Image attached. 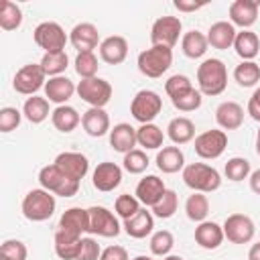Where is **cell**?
I'll list each match as a JSON object with an SVG mask.
<instances>
[{
	"mask_svg": "<svg viewBox=\"0 0 260 260\" xmlns=\"http://www.w3.org/2000/svg\"><path fill=\"white\" fill-rule=\"evenodd\" d=\"M122 228H124V232L130 238L142 240V238H146V236L152 234V230H154V215H152V211H148L146 207H142L136 215H132L130 219H124Z\"/></svg>",
	"mask_w": 260,
	"mask_h": 260,
	"instance_id": "7402d4cb",
	"label": "cell"
},
{
	"mask_svg": "<svg viewBox=\"0 0 260 260\" xmlns=\"http://www.w3.org/2000/svg\"><path fill=\"white\" fill-rule=\"evenodd\" d=\"M234 51L242 61H254V57L260 53V39L254 30H240L234 41Z\"/></svg>",
	"mask_w": 260,
	"mask_h": 260,
	"instance_id": "f1b7e54d",
	"label": "cell"
},
{
	"mask_svg": "<svg viewBox=\"0 0 260 260\" xmlns=\"http://www.w3.org/2000/svg\"><path fill=\"white\" fill-rule=\"evenodd\" d=\"M215 122L221 130H238L244 122V108L238 102H221L215 108Z\"/></svg>",
	"mask_w": 260,
	"mask_h": 260,
	"instance_id": "603a6c76",
	"label": "cell"
},
{
	"mask_svg": "<svg viewBox=\"0 0 260 260\" xmlns=\"http://www.w3.org/2000/svg\"><path fill=\"white\" fill-rule=\"evenodd\" d=\"M150 252L154 254V256H169L171 254V250H173V246H175V238H173V234L169 232V230H158V232H154L152 236H150Z\"/></svg>",
	"mask_w": 260,
	"mask_h": 260,
	"instance_id": "ee69618b",
	"label": "cell"
},
{
	"mask_svg": "<svg viewBox=\"0 0 260 260\" xmlns=\"http://www.w3.org/2000/svg\"><path fill=\"white\" fill-rule=\"evenodd\" d=\"M207 47H209L207 35H203V32H199L195 28L185 32L183 39H181V51L189 59H201L207 53Z\"/></svg>",
	"mask_w": 260,
	"mask_h": 260,
	"instance_id": "d6a6232c",
	"label": "cell"
},
{
	"mask_svg": "<svg viewBox=\"0 0 260 260\" xmlns=\"http://www.w3.org/2000/svg\"><path fill=\"white\" fill-rule=\"evenodd\" d=\"M39 183H41L43 189H47V191H51L53 195H59V197H73L79 191V183L69 179L65 173H61V169L55 162L45 165L39 171Z\"/></svg>",
	"mask_w": 260,
	"mask_h": 260,
	"instance_id": "5b68a950",
	"label": "cell"
},
{
	"mask_svg": "<svg viewBox=\"0 0 260 260\" xmlns=\"http://www.w3.org/2000/svg\"><path fill=\"white\" fill-rule=\"evenodd\" d=\"M173 102V106L179 110V112H195V110H199L201 108V102H203V95H201V91L199 89H189L187 93H183V95H179V98H175V100H171Z\"/></svg>",
	"mask_w": 260,
	"mask_h": 260,
	"instance_id": "bcb514c9",
	"label": "cell"
},
{
	"mask_svg": "<svg viewBox=\"0 0 260 260\" xmlns=\"http://www.w3.org/2000/svg\"><path fill=\"white\" fill-rule=\"evenodd\" d=\"M79 248H81V236L57 230V234H55V254L61 260H77Z\"/></svg>",
	"mask_w": 260,
	"mask_h": 260,
	"instance_id": "4dcf8cb0",
	"label": "cell"
},
{
	"mask_svg": "<svg viewBox=\"0 0 260 260\" xmlns=\"http://www.w3.org/2000/svg\"><path fill=\"white\" fill-rule=\"evenodd\" d=\"M51 122H53V126L59 130V132H63V134H69V132H73L79 124H81V116H79V112L73 108V106H57L55 110H53V114H51Z\"/></svg>",
	"mask_w": 260,
	"mask_h": 260,
	"instance_id": "f546056e",
	"label": "cell"
},
{
	"mask_svg": "<svg viewBox=\"0 0 260 260\" xmlns=\"http://www.w3.org/2000/svg\"><path fill=\"white\" fill-rule=\"evenodd\" d=\"M136 65H138V71L150 79L162 77V73H167L169 67L173 65V49L152 45L138 53Z\"/></svg>",
	"mask_w": 260,
	"mask_h": 260,
	"instance_id": "3957f363",
	"label": "cell"
},
{
	"mask_svg": "<svg viewBox=\"0 0 260 260\" xmlns=\"http://www.w3.org/2000/svg\"><path fill=\"white\" fill-rule=\"evenodd\" d=\"M75 73L81 77V79H89V77H95L98 73V57L93 51L89 53H77L75 55Z\"/></svg>",
	"mask_w": 260,
	"mask_h": 260,
	"instance_id": "b9f144b4",
	"label": "cell"
},
{
	"mask_svg": "<svg viewBox=\"0 0 260 260\" xmlns=\"http://www.w3.org/2000/svg\"><path fill=\"white\" fill-rule=\"evenodd\" d=\"M102 248L93 238H81V248L77 254V260H100Z\"/></svg>",
	"mask_w": 260,
	"mask_h": 260,
	"instance_id": "f907efd6",
	"label": "cell"
},
{
	"mask_svg": "<svg viewBox=\"0 0 260 260\" xmlns=\"http://www.w3.org/2000/svg\"><path fill=\"white\" fill-rule=\"evenodd\" d=\"M183 22L179 16H160L150 26V43L173 49L181 37Z\"/></svg>",
	"mask_w": 260,
	"mask_h": 260,
	"instance_id": "8fae6325",
	"label": "cell"
},
{
	"mask_svg": "<svg viewBox=\"0 0 260 260\" xmlns=\"http://www.w3.org/2000/svg\"><path fill=\"white\" fill-rule=\"evenodd\" d=\"M228 146V134L223 130H205L201 134L195 136V154L205 158V160H213L219 158L223 154Z\"/></svg>",
	"mask_w": 260,
	"mask_h": 260,
	"instance_id": "7c38bea8",
	"label": "cell"
},
{
	"mask_svg": "<svg viewBox=\"0 0 260 260\" xmlns=\"http://www.w3.org/2000/svg\"><path fill=\"white\" fill-rule=\"evenodd\" d=\"M258 0H234L230 4V22L242 30H248L258 18Z\"/></svg>",
	"mask_w": 260,
	"mask_h": 260,
	"instance_id": "e0dca14e",
	"label": "cell"
},
{
	"mask_svg": "<svg viewBox=\"0 0 260 260\" xmlns=\"http://www.w3.org/2000/svg\"><path fill=\"white\" fill-rule=\"evenodd\" d=\"M173 6L179 10V12H195L199 8H203L205 4L203 2H187V0H175Z\"/></svg>",
	"mask_w": 260,
	"mask_h": 260,
	"instance_id": "db71d44e",
	"label": "cell"
},
{
	"mask_svg": "<svg viewBox=\"0 0 260 260\" xmlns=\"http://www.w3.org/2000/svg\"><path fill=\"white\" fill-rule=\"evenodd\" d=\"M91 183L98 191L102 193H108V191H114L120 183H122V169L116 165V162H110V160H104L100 162L93 173H91Z\"/></svg>",
	"mask_w": 260,
	"mask_h": 260,
	"instance_id": "2e32d148",
	"label": "cell"
},
{
	"mask_svg": "<svg viewBox=\"0 0 260 260\" xmlns=\"http://www.w3.org/2000/svg\"><path fill=\"white\" fill-rule=\"evenodd\" d=\"M55 207H57V201H55V195L47 189H30L22 203H20V209H22V215L28 219V221H47L53 213H55Z\"/></svg>",
	"mask_w": 260,
	"mask_h": 260,
	"instance_id": "277c9868",
	"label": "cell"
},
{
	"mask_svg": "<svg viewBox=\"0 0 260 260\" xmlns=\"http://www.w3.org/2000/svg\"><path fill=\"white\" fill-rule=\"evenodd\" d=\"M185 213H187V217L191 221H197V223L205 221V217L209 213V199H207V195L193 191V195H189L187 201H185Z\"/></svg>",
	"mask_w": 260,
	"mask_h": 260,
	"instance_id": "d590c367",
	"label": "cell"
},
{
	"mask_svg": "<svg viewBox=\"0 0 260 260\" xmlns=\"http://www.w3.org/2000/svg\"><path fill=\"white\" fill-rule=\"evenodd\" d=\"M177 207H179V197H177V193H175L173 189H167V191H165V195L160 197V201H158L154 207H150V211H152V215H154V217L169 219V217H173V215H175Z\"/></svg>",
	"mask_w": 260,
	"mask_h": 260,
	"instance_id": "60d3db41",
	"label": "cell"
},
{
	"mask_svg": "<svg viewBox=\"0 0 260 260\" xmlns=\"http://www.w3.org/2000/svg\"><path fill=\"white\" fill-rule=\"evenodd\" d=\"M134 260H154V258H150V256H136Z\"/></svg>",
	"mask_w": 260,
	"mask_h": 260,
	"instance_id": "91938a15",
	"label": "cell"
},
{
	"mask_svg": "<svg viewBox=\"0 0 260 260\" xmlns=\"http://www.w3.org/2000/svg\"><path fill=\"white\" fill-rule=\"evenodd\" d=\"M156 167H158V171H162L167 175L183 171L185 169V154H183V150L179 146H162L156 152Z\"/></svg>",
	"mask_w": 260,
	"mask_h": 260,
	"instance_id": "4316f807",
	"label": "cell"
},
{
	"mask_svg": "<svg viewBox=\"0 0 260 260\" xmlns=\"http://www.w3.org/2000/svg\"><path fill=\"white\" fill-rule=\"evenodd\" d=\"M248 179H250V189H252L256 195H260V169H258V171H254Z\"/></svg>",
	"mask_w": 260,
	"mask_h": 260,
	"instance_id": "11a10c76",
	"label": "cell"
},
{
	"mask_svg": "<svg viewBox=\"0 0 260 260\" xmlns=\"http://www.w3.org/2000/svg\"><path fill=\"white\" fill-rule=\"evenodd\" d=\"M20 120H22V112L20 110L10 108V106L2 108L0 110V132L8 134V132L16 130L20 126Z\"/></svg>",
	"mask_w": 260,
	"mask_h": 260,
	"instance_id": "c3c4849f",
	"label": "cell"
},
{
	"mask_svg": "<svg viewBox=\"0 0 260 260\" xmlns=\"http://www.w3.org/2000/svg\"><path fill=\"white\" fill-rule=\"evenodd\" d=\"M43 89H45V98L49 102H53L57 106H65L77 91V85L69 77L59 75V77H49Z\"/></svg>",
	"mask_w": 260,
	"mask_h": 260,
	"instance_id": "d6986e66",
	"label": "cell"
},
{
	"mask_svg": "<svg viewBox=\"0 0 260 260\" xmlns=\"http://www.w3.org/2000/svg\"><path fill=\"white\" fill-rule=\"evenodd\" d=\"M53 162L61 169V173H65L69 179H73L77 183H81V179L89 171V160L81 152H61L55 156Z\"/></svg>",
	"mask_w": 260,
	"mask_h": 260,
	"instance_id": "9a60e30c",
	"label": "cell"
},
{
	"mask_svg": "<svg viewBox=\"0 0 260 260\" xmlns=\"http://www.w3.org/2000/svg\"><path fill=\"white\" fill-rule=\"evenodd\" d=\"M236 26L228 20H219V22H213L207 30V43L213 47V49H219V51H225L230 47H234V41H236Z\"/></svg>",
	"mask_w": 260,
	"mask_h": 260,
	"instance_id": "cb8c5ba5",
	"label": "cell"
},
{
	"mask_svg": "<svg viewBox=\"0 0 260 260\" xmlns=\"http://www.w3.org/2000/svg\"><path fill=\"white\" fill-rule=\"evenodd\" d=\"M162 260H183L181 256H175V254H169V256H165Z\"/></svg>",
	"mask_w": 260,
	"mask_h": 260,
	"instance_id": "680465c9",
	"label": "cell"
},
{
	"mask_svg": "<svg viewBox=\"0 0 260 260\" xmlns=\"http://www.w3.org/2000/svg\"><path fill=\"white\" fill-rule=\"evenodd\" d=\"M69 43L77 49V53H89L100 47V32L98 26L91 22H79L69 32Z\"/></svg>",
	"mask_w": 260,
	"mask_h": 260,
	"instance_id": "5bb4252c",
	"label": "cell"
},
{
	"mask_svg": "<svg viewBox=\"0 0 260 260\" xmlns=\"http://www.w3.org/2000/svg\"><path fill=\"white\" fill-rule=\"evenodd\" d=\"M108 136H110V146H112L116 152H122V154L134 150V146L138 144V140H136V128H132V126L126 124V122L116 124V126L110 130Z\"/></svg>",
	"mask_w": 260,
	"mask_h": 260,
	"instance_id": "d4e9b609",
	"label": "cell"
},
{
	"mask_svg": "<svg viewBox=\"0 0 260 260\" xmlns=\"http://www.w3.org/2000/svg\"><path fill=\"white\" fill-rule=\"evenodd\" d=\"M81 126L85 130L87 136L91 138H100L110 134V116L104 108H89L83 116H81Z\"/></svg>",
	"mask_w": 260,
	"mask_h": 260,
	"instance_id": "44dd1931",
	"label": "cell"
},
{
	"mask_svg": "<svg viewBox=\"0 0 260 260\" xmlns=\"http://www.w3.org/2000/svg\"><path fill=\"white\" fill-rule=\"evenodd\" d=\"M183 183L195 193H213L221 187V175L205 162H191L183 169Z\"/></svg>",
	"mask_w": 260,
	"mask_h": 260,
	"instance_id": "7a4b0ae2",
	"label": "cell"
},
{
	"mask_svg": "<svg viewBox=\"0 0 260 260\" xmlns=\"http://www.w3.org/2000/svg\"><path fill=\"white\" fill-rule=\"evenodd\" d=\"M248 114L252 120L260 122V87H256L248 100Z\"/></svg>",
	"mask_w": 260,
	"mask_h": 260,
	"instance_id": "f5cc1de1",
	"label": "cell"
},
{
	"mask_svg": "<svg viewBox=\"0 0 260 260\" xmlns=\"http://www.w3.org/2000/svg\"><path fill=\"white\" fill-rule=\"evenodd\" d=\"M167 136L171 138L173 144H187L195 138V124L185 116H177L169 122Z\"/></svg>",
	"mask_w": 260,
	"mask_h": 260,
	"instance_id": "1f68e13d",
	"label": "cell"
},
{
	"mask_svg": "<svg viewBox=\"0 0 260 260\" xmlns=\"http://www.w3.org/2000/svg\"><path fill=\"white\" fill-rule=\"evenodd\" d=\"M248 260H260V242L258 244H252V248L248 252Z\"/></svg>",
	"mask_w": 260,
	"mask_h": 260,
	"instance_id": "9f6ffc18",
	"label": "cell"
},
{
	"mask_svg": "<svg viewBox=\"0 0 260 260\" xmlns=\"http://www.w3.org/2000/svg\"><path fill=\"white\" fill-rule=\"evenodd\" d=\"M98 49H100V59L108 65H120L128 57V41L120 35L106 37Z\"/></svg>",
	"mask_w": 260,
	"mask_h": 260,
	"instance_id": "ffe728a7",
	"label": "cell"
},
{
	"mask_svg": "<svg viewBox=\"0 0 260 260\" xmlns=\"http://www.w3.org/2000/svg\"><path fill=\"white\" fill-rule=\"evenodd\" d=\"M256 152L260 156V128H258V134H256Z\"/></svg>",
	"mask_w": 260,
	"mask_h": 260,
	"instance_id": "6f0895ef",
	"label": "cell"
},
{
	"mask_svg": "<svg viewBox=\"0 0 260 260\" xmlns=\"http://www.w3.org/2000/svg\"><path fill=\"white\" fill-rule=\"evenodd\" d=\"M223 173H225V177L230 181L238 183V181H244V179H248L252 175V167H250V160L248 158H244V156H232L225 162Z\"/></svg>",
	"mask_w": 260,
	"mask_h": 260,
	"instance_id": "ab89813d",
	"label": "cell"
},
{
	"mask_svg": "<svg viewBox=\"0 0 260 260\" xmlns=\"http://www.w3.org/2000/svg\"><path fill=\"white\" fill-rule=\"evenodd\" d=\"M162 110V98L152 89H140L130 102V114L140 124H152Z\"/></svg>",
	"mask_w": 260,
	"mask_h": 260,
	"instance_id": "52a82bcc",
	"label": "cell"
},
{
	"mask_svg": "<svg viewBox=\"0 0 260 260\" xmlns=\"http://www.w3.org/2000/svg\"><path fill=\"white\" fill-rule=\"evenodd\" d=\"M100 260H128V252L122 246H108L106 250H102Z\"/></svg>",
	"mask_w": 260,
	"mask_h": 260,
	"instance_id": "816d5d0a",
	"label": "cell"
},
{
	"mask_svg": "<svg viewBox=\"0 0 260 260\" xmlns=\"http://www.w3.org/2000/svg\"><path fill=\"white\" fill-rule=\"evenodd\" d=\"M221 228H223V236L232 244H248V242H252V238L256 234V225H254L252 217H248L246 213L228 215Z\"/></svg>",
	"mask_w": 260,
	"mask_h": 260,
	"instance_id": "4fadbf2b",
	"label": "cell"
},
{
	"mask_svg": "<svg viewBox=\"0 0 260 260\" xmlns=\"http://www.w3.org/2000/svg\"><path fill=\"white\" fill-rule=\"evenodd\" d=\"M32 39H35L37 47L45 49V53H59L65 49V45L69 41L63 26L59 22H53V20L37 24V28L32 30Z\"/></svg>",
	"mask_w": 260,
	"mask_h": 260,
	"instance_id": "ba28073f",
	"label": "cell"
},
{
	"mask_svg": "<svg viewBox=\"0 0 260 260\" xmlns=\"http://www.w3.org/2000/svg\"><path fill=\"white\" fill-rule=\"evenodd\" d=\"M0 256L10 258V260H26L28 250L20 240H6L0 246Z\"/></svg>",
	"mask_w": 260,
	"mask_h": 260,
	"instance_id": "681fc988",
	"label": "cell"
},
{
	"mask_svg": "<svg viewBox=\"0 0 260 260\" xmlns=\"http://www.w3.org/2000/svg\"><path fill=\"white\" fill-rule=\"evenodd\" d=\"M136 140L146 150H158L162 146L165 134L156 124H140V128H136Z\"/></svg>",
	"mask_w": 260,
	"mask_h": 260,
	"instance_id": "e575fe53",
	"label": "cell"
},
{
	"mask_svg": "<svg viewBox=\"0 0 260 260\" xmlns=\"http://www.w3.org/2000/svg\"><path fill=\"white\" fill-rule=\"evenodd\" d=\"M22 24V10L16 2L2 0L0 2V28L2 30H16Z\"/></svg>",
	"mask_w": 260,
	"mask_h": 260,
	"instance_id": "8d00e7d4",
	"label": "cell"
},
{
	"mask_svg": "<svg viewBox=\"0 0 260 260\" xmlns=\"http://www.w3.org/2000/svg\"><path fill=\"white\" fill-rule=\"evenodd\" d=\"M49 114H53L49 110V100L47 98H41V95H30L24 100V106H22V116L30 122V124H41L49 118Z\"/></svg>",
	"mask_w": 260,
	"mask_h": 260,
	"instance_id": "836d02e7",
	"label": "cell"
},
{
	"mask_svg": "<svg viewBox=\"0 0 260 260\" xmlns=\"http://www.w3.org/2000/svg\"><path fill=\"white\" fill-rule=\"evenodd\" d=\"M0 260H10V258H4V256H0Z\"/></svg>",
	"mask_w": 260,
	"mask_h": 260,
	"instance_id": "94428289",
	"label": "cell"
},
{
	"mask_svg": "<svg viewBox=\"0 0 260 260\" xmlns=\"http://www.w3.org/2000/svg\"><path fill=\"white\" fill-rule=\"evenodd\" d=\"M165 191H167V187H165V183H162L160 177H156V175H146L144 179L138 181L134 195H136V199H138L144 207H154V205L160 201V197L165 195Z\"/></svg>",
	"mask_w": 260,
	"mask_h": 260,
	"instance_id": "ac0fdd59",
	"label": "cell"
},
{
	"mask_svg": "<svg viewBox=\"0 0 260 260\" xmlns=\"http://www.w3.org/2000/svg\"><path fill=\"white\" fill-rule=\"evenodd\" d=\"M197 85L201 95H219L228 87V69L221 59H205L197 67Z\"/></svg>",
	"mask_w": 260,
	"mask_h": 260,
	"instance_id": "6da1fadb",
	"label": "cell"
},
{
	"mask_svg": "<svg viewBox=\"0 0 260 260\" xmlns=\"http://www.w3.org/2000/svg\"><path fill=\"white\" fill-rule=\"evenodd\" d=\"M87 221H89L87 209L69 207L59 217V230L69 232V234H75V236H81L83 232H87Z\"/></svg>",
	"mask_w": 260,
	"mask_h": 260,
	"instance_id": "83f0119b",
	"label": "cell"
},
{
	"mask_svg": "<svg viewBox=\"0 0 260 260\" xmlns=\"http://www.w3.org/2000/svg\"><path fill=\"white\" fill-rule=\"evenodd\" d=\"M87 234L100 236V238H116L122 232V225L118 217L104 205H91L87 209Z\"/></svg>",
	"mask_w": 260,
	"mask_h": 260,
	"instance_id": "8992f818",
	"label": "cell"
},
{
	"mask_svg": "<svg viewBox=\"0 0 260 260\" xmlns=\"http://www.w3.org/2000/svg\"><path fill=\"white\" fill-rule=\"evenodd\" d=\"M77 95L91 108H104L112 100V85H110V81H106L98 75L89 77V79H81L77 83Z\"/></svg>",
	"mask_w": 260,
	"mask_h": 260,
	"instance_id": "30bf717a",
	"label": "cell"
},
{
	"mask_svg": "<svg viewBox=\"0 0 260 260\" xmlns=\"http://www.w3.org/2000/svg\"><path fill=\"white\" fill-rule=\"evenodd\" d=\"M45 83H47V75H45L41 63L22 65L12 79V87L20 95H37V91L41 87H45Z\"/></svg>",
	"mask_w": 260,
	"mask_h": 260,
	"instance_id": "9c48e42d",
	"label": "cell"
},
{
	"mask_svg": "<svg viewBox=\"0 0 260 260\" xmlns=\"http://www.w3.org/2000/svg\"><path fill=\"white\" fill-rule=\"evenodd\" d=\"M122 165H124V171H128L130 175H140V173H144L146 167H148V156H146L144 150L134 148V150H130V152L124 154Z\"/></svg>",
	"mask_w": 260,
	"mask_h": 260,
	"instance_id": "f6af8a7d",
	"label": "cell"
},
{
	"mask_svg": "<svg viewBox=\"0 0 260 260\" xmlns=\"http://www.w3.org/2000/svg\"><path fill=\"white\" fill-rule=\"evenodd\" d=\"M140 201L136 199V195H130V193H124V195H118L116 201H114V211L118 217L124 219H130L132 215H136L140 211Z\"/></svg>",
	"mask_w": 260,
	"mask_h": 260,
	"instance_id": "7bdbcfd3",
	"label": "cell"
},
{
	"mask_svg": "<svg viewBox=\"0 0 260 260\" xmlns=\"http://www.w3.org/2000/svg\"><path fill=\"white\" fill-rule=\"evenodd\" d=\"M223 228L215 221H201L197 228H195V242L205 248V250H215L221 246L223 242Z\"/></svg>",
	"mask_w": 260,
	"mask_h": 260,
	"instance_id": "484cf974",
	"label": "cell"
},
{
	"mask_svg": "<svg viewBox=\"0 0 260 260\" xmlns=\"http://www.w3.org/2000/svg\"><path fill=\"white\" fill-rule=\"evenodd\" d=\"M189 89H193V83H191V79H189L187 75H179V73H177V75H171V77L165 81V91L169 93L171 100H175V98L187 93Z\"/></svg>",
	"mask_w": 260,
	"mask_h": 260,
	"instance_id": "7dc6e473",
	"label": "cell"
},
{
	"mask_svg": "<svg viewBox=\"0 0 260 260\" xmlns=\"http://www.w3.org/2000/svg\"><path fill=\"white\" fill-rule=\"evenodd\" d=\"M234 79L240 87H254L260 81V65L256 61H242L234 69Z\"/></svg>",
	"mask_w": 260,
	"mask_h": 260,
	"instance_id": "74e56055",
	"label": "cell"
},
{
	"mask_svg": "<svg viewBox=\"0 0 260 260\" xmlns=\"http://www.w3.org/2000/svg\"><path fill=\"white\" fill-rule=\"evenodd\" d=\"M41 67L45 71V75L49 77H59L65 73V69L69 67V57L65 51L59 53H45L41 59Z\"/></svg>",
	"mask_w": 260,
	"mask_h": 260,
	"instance_id": "f35d334b",
	"label": "cell"
}]
</instances>
